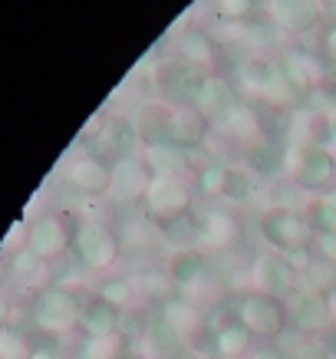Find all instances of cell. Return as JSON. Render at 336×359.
Segmentation results:
<instances>
[{"label": "cell", "instance_id": "obj_15", "mask_svg": "<svg viewBox=\"0 0 336 359\" xmlns=\"http://www.w3.org/2000/svg\"><path fill=\"white\" fill-rule=\"evenodd\" d=\"M168 277L178 290H195L198 283L208 277V254L201 248H175L165 264Z\"/></svg>", "mask_w": 336, "mask_h": 359}, {"label": "cell", "instance_id": "obj_13", "mask_svg": "<svg viewBox=\"0 0 336 359\" xmlns=\"http://www.w3.org/2000/svg\"><path fill=\"white\" fill-rule=\"evenodd\" d=\"M234 106H238V89H234V83H231L228 76H221V73H211V76L205 79V86H201V93H198L191 109H198L208 122H221Z\"/></svg>", "mask_w": 336, "mask_h": 359}, {"label": "cell", "instance_id": "obj_8", "mask_svg": "<svg viewBox=\"0 0 336 359\" xmlns=\"http://www.w3.org/2000/svg\"><path fill=\"white\" fill-rule=\"evenodd\" d=\"M76 254L79 261L93 267V271H102V267H112L116 257H119V238L99 224V221H86L76 234Z\"/></svg>", "mask_w": 336, "mask_h": 359}, {"label": "cell", "instance_id": "obj_28", "mask_svg": "<svg viewBox=\"0 0 336 359\" xmlns=\"http://www.w3.org/2000/svg\"><path fill=\"white\" fill-rule=\"evenodd\" d=\"M139 294L149 297V300H159V304H168V300H175L178 294V287H175V280L168 277V271H149L139 277Z\"/></svg>", "mask_w": 336, "mask_h": 359}, {"label": "cell", "instance_id": "obj_2", "mask_svg": "<svg viewBox=\"0 0 336 359\" xmlns=\"http://www.w3.org/2000/svg\"><path fill=\"white\" fill-rule=\"evenodd\" d=\"M234 316L248 327V333L260 343H277L290 327V313H287V300L260 290H248L238 297L234 304Z\"/></svg>", "mask_w": 336, "mask_h": 359}, {"label": "cell", "instance_id": "obj_29", "mask_svg": "<svg viewBox=\"0 0 336 359\" xmlns=\"http://www.w3.org/2000/svg\"><path fill=\"white\" fill-rule=\"evenodd\" d=\"M228 172H231L228 162L201 165V168H198V175H195V191H201V195H208V198H221V195H224Z\"/></svg>", "mask_w": 336, "mask_h": 359}, {"label": "cell", "instance_id": "obj_27", "mask_svg": "<svg viewBox=\"0 0 336 359\" xmlns=\"http://www.w3.org/2000/svg\"><path fill=\"white\" fill-rule=\"evenodd\" d=\"M307 218H310L316 234H333L336 238V188L320 191V195L307 205Z\"/></svg>", "mask_w": 336, "mask_h": 359}, {"label": "cell", "instance_id": "obj_4", "mask_svg": "<svg viewBox=\"0 0 336 359\" xmlns=\"http://www.w3.org/2000/svg\"><path fill=\"white\" fill-rule=\"evenodd\" d=\"M293 185L304 191H323V188L336 185V152L330 145H314L307 142L297 149L290 165Z\"/></svg>", "mask_w": 336, "mask_h": 359}, {"label": "cell", "instance_id": "obj_11", "mask_svg": "<svg viewBox=\"0 0 336 359\" xmlns=\"http://www.w3.org/2000/svg\"><path fill=\"white\" fill-rule=\"evenodd\" d=\"M172 122H175V106H172V102H165V99H149V102H142L139 116H135L139 145H142V149H152V145H168Z\"/></svg>", "mask_w": 336, "mask_h": 359}, {"label": "cell", "instance_id": "obj_21", "mask_svg": "<svg viewBox=\"0 0 336 359\" xmlns=\"http://www.w3.org/2000/svg\"><path fill=\"white\" fill-rule=\"evenodd\" d=\"M178 60L211 73V66L217 63V46L205 30H184L178 36Z\"/></svg>", "mask_w": 336, "mask_h": 359}, {"label": "cell", "instance_id": "obj_19", "mask_svg": "<svg viewBox=\"0 0 336 359\" xmlns=\"http://www.w3.org/2000/svg\"><path fill=\"white\" fill-rule=\"evenodd\" d=\"M76 188H83L86 195H106L112 191V175H116V165L106 162L102 155H93V158H79L69 168Z\"/></svg>", "mask_w": 336, "mask_h": 359}, {"label": "cell", "instance_id": "obj_26", "mask_svg": "<svg viewBox=\"0 0 336 359\" xmlns=\"http://www.w3.org/2000/svg\"><path fill=\"white\" fill-rule=\"evenodd\" d=\"M142 162L149 165V172L152 175H178V178H184L188 152L175 149V145H152V149H145Z\"/></svg>", "mask_w": 336, "mask_h": 359}, {"label": "cell", "instance_id": "obj_3", "mask_svg": "<svg viewBox=\"0 0 336 359\" xmlns=\"http://www.w3.org/2000/svg\"><path fill=\"white\" fill-rule=\"evenodd\" d=\"M191 205H195V191L178 175H155L152 185H149V195L142 201L145 218L152 221L155 228H165V224H172L178 218H188Z\"/></svg>", "mask_w": 336, "mask_h": 359}, {"label": "cell", "instance_id": "obj_9", "mask_svg": "<svg viewBox=\"0 0 336 359\" xmlns=\"http://www.w3.org/2000/svg\"><path fill=\"white\" fill-rule=\"evenodd\" d=\"M277 63H281L287 83L297 89V96H314V93L323 89V79H326L323 60L314 56L310 50H287Z\"/></svg>", "mask_w": 336, "mask_h": 359}, {"label": "cell", "instance_id": "obj_25", "mask_svg": "<svg viewBox=\"0 0 336 359\" xmlns=\"http://www.w3.org/2000/svg\"><path fill=\"white\" fill-rule=\"evenodd\" d=\"M234 238H238V224H234V218H228L224 211H208L205 218H201V224H198V244L228 248Z\"/></svg>", "mask_w": 336, "mask_h": 359}, {"label": "cell", "instance_id": "obj_16", "mask_svg": "<svg viewBox=\"0 0 336 359\" xmlns=\"http://www.w3.org/2000/svg\"><path fill=\"white\" fill-rule=\"evenodd\" d=\"M208 129H211V122H208L198 109H175V122H172L168 145L182 149V152H195V149L205 145Z\"/></svg>", "mask_w": 336, "mask_h": 359}, {"label": "cell", "instance_id": "obj_35", "mask_svg": "<svg viewBox=\"0 0 336 359\" xmlns=\"http://www.w3.org/2000/svg\"><path fill=\"white\" fill-rule=\"evenodd\" d=\"M290 359H333V353H330L320 339H307V343H300V346L293 349Z\"/></svg>", "mask_w": 336, "mask_h": 359}, {"label": "cell", "instance_id": "obj_22", "mask_svg": "<svg viewBox=\"0 0 336 359\" xmlns=\"http://www.w3.org/2000/svg\"><path fill=\"white\" fill-rule=\"evenodd\" d=\"M248 165L250 172L260 175V178H271L277 175L281 168H287V145L277 139H264L257 145H250L248 149Z\"/></svg>", "mask_w": 336, "mask_h": 359}, {"label": "cell", "instance_id": "obj_12", "mask_svg": "<svg viewBox=\"0 0 336 359\" xmlns=\"http://www.w3.org/2000/svg\"><path fill=\"white\" fill-rule=\"evenodd\" d=\"M135 145H139V132H135V122L126 119V116H109L102 122V129H99V152L106 162H126L132 158L135 152Z\"/></svg>", "mask_w": 336, "mask_h": 359}, {"label": "cell", "instance_id": "obj_6", "mask_svg": "<svg viewBox=\"0 0 336 359\" xmlns=\"http://www.w3.org/2000/svg\"><path fill=\"white\" fill-rule=\"evenodd\" d=\"M208 76H211V73H205V69H198V66H191V63H184V60H172V63H165L162 69H159L155 83L162 89L165 102H172L178 109H191Z\"/></svg>", "mask_w": 336, "mask_h": 359}, {"label": "cell", "instance_id": "obj_38", "mask_svg": "<svg viewBox=\"0 0 336 359\" xmlns=\"http://www.w3.org/2000/svg\"><path fill=\"white\" fill-rule=\"evenodd\" d=\"M244 359H290V356H287L283 349H277V346H271V343H267V346H254Z\"/></svg>", "mask_w": 336, "mask_h": 359}, {"label": "cell", "instance_id": "obj_1", "mask_svg": "<svg viewBox=\"0 0 336 359\" xmlns=\"http://www.w3.org/2000/svg\"><path fill=\"white\" fill-rule=\"evenodd\" d=\"M260 238L267 241L277 254L300 257L310 254L316 241V231L307 218V211H293L287 205H274L260 215Z\"/></svg>", "mask_w": 336, "mask_h": 359}, {"label": "cell", "instance_id": "obj_7", "mask_svg": "<svg viewBox=\"0 0 336 359\" xmlns=\"http://www.w3.org/2000/svg\"><path fill=\"white\" fill-rule=\"evenodd\" d=\"M254 283H257L260 294L290 300V297L300 290V267L293 264V257L271 250V254H264V257L254 264Z\"/></svg>", "mask_w": 336, "mask_h": 359}, {"label": "cell", "instance_id": "obj_5", "mask_svg": "<svg viewBox=\"0 0 336 359\" xmlns=\"http://www.w3.org/2000/svg\"><path fill=\"white\" fill-rule=\"evenodd\" d=\"M287 313H290V327L300 330V333L310 339H320L326 330L336 323L330 297L320 294V290H310V287H300V290L287 300Z\"/></svg>", "mask_w": 336, "mask_h": 359}, {"label": "cell", "instance_id": "obj_23", "mask_svg": "<svg viewBox=\"0 0 336 359\" xmlns=\"http://www.w3.org/2000/svg\"><path fill=\"white\" fill-rule=\"evenodd\" d=\"M221 129L228 132V135H234V139H241V142H250V145L264 142L260 112H254L250 106H244V102H238V106H234V109L221 119Z\"/></svg>", "mask_w": 336, "mask_h": 359}, {"label": "cell", "instance_id": "obj_33", "mask_svg": "<svg viewBox=\"0 0 336 359\" xmlns=\"http://www.w3.org/2000/svg\"><path fill=\"white\" fill-rule=\"evenodd\" d=\"M43 316L53 320V323H60V327H66V323H73V316H76V304L66 294H50V300L43 304Z\"/></svg>", "mask_w": 336, "mask_h": 359}, {"label": "cell", "instance_id": "obj_30", "mask_svg": "<svg viewBox=\"0 0 336 359\" xmlns=\"http://www.w3.org/2000/svg\"><path fill=\"white\" fill-rule=\"evenodd\" d=\"M99 297L102 300H109L112 306H132L135 300H139V283L129 280V277H109L106 283H102V290H99Z\"/></svg>", "mask_w": 336, "mask_h": 359}, {"label": "cell", "instance_id": "obj_10", "mask_svg": "<svg viewBox=\"0 0 336 359\" xmlns=\"http://www.w3.org/2000/svg\"><path fill=\"white\" fill-rule=\"evenodd\" d=\"M274 27L283 33H310L323 17L320 0H267L264 4Z\"/></svg>", "mask_w": 336, "mask_h": 359}, {"label": "cell", "instance_id": "obj_40", "mask_svg": "<svg viewBox=\"0 0 336 359\" xmlns=\"http://www.w3.org/2000/svg\"><path fill=\"white\" fill-rule=\"evenodd\" d=\"M112 359H152L149 353H139V349H122V353H116Z\"/></svg>", "mask_w": 336, "mask_h": 359}, {"label": "cell", "instance_id": "obj_18", "mask_svg": "<svg viewBox=\"0 0 336 359\" xmlns=\"http://www.w3.org/2000/svg\"><path fill=\"white\" fill-rule=\"evenodd\" d=\"M215 353L224 359H244L254 349V337L248 333V327L241 323L238 316L231 313L221 323H215Z\"/></svg>", "mask_w": 336, "mask_h": 359}, {"label": "cell", "instance_id": "obj_34", "mask_svg": "<svg viewBox=\"0 0 336 359\" xmlns=\"http://www.w3.org/2000/svg\"><path fill=\"white\" fill-rule=\"evenodd\" d=\"M66 241H69V238H66V231H60L56 224H50V221H46V224H40V228H36V234H33V244H36L40 250H46V254H56Z\"/></svg>", "mask_w": 336, "mask_h": 359}, {"label": "cell", "instance_id": "obj_14", "mask_svg": "<svg viewBox=\"0 0 336 359\" xmlns=\"http://www.w3.org/2000/svg\"><path fill=\"white\" fill-rule=\"evenodd\" d=\"M155 175L149 172L145 162H135V158H126V162L116 165V175H112V195L122 205H142L145 195H149V185H152Z\"/></svg>", "mask_w": 336, "mask_h": 359}, {"label": "cell", "instance_id": "obj_32", "mask_svg": "<svg viewBox=\"0 0 336 359\" xmlns=\"http://www.w3.org/2000/svg\"><path fill=\"white\" fill-rule=\"evenodd\" d=\"M257 0H215V13L228 23H244L254 17Z\"/></svg>", "mask_w": 336, "mask_h": 359}, {"label": "cell", "instance_id": "obj_31", "mask_svg": "<svg viewBox=\"0 0 336 359\" xmlns=\"http://www.w3.org/2000/svg\"><path fill=\"white\" fill-rule=\"evenodd\" d=\"M250 195H254V175L248 172V168H241V165H231L228 172V182H224V201H231V205H244V201H250Z\"/></svg>", "mask_w": 336, "mask_h": 359}, {"label": "cell", "instance_id": "obj_39", "mask_svg": "<svg viewBox=\"0 0 336 359\" xmlns=\"http://www.w3.org/2000/svg\"><path fill=\"white\" fill-rule=\"evenodd\" d=\"M320 343H323V346L330 349V353H336V323H333L330 330H326L323 337H320Z\"/></svg>", "mask_w": 336, "mask_h": 359}, {"label": "cell", "instance_id": "obj_37", "mask_svg": "<svg viewBox=\"0 0 336 359\" xmlns=\"http://www.w3.org/2000/svg\"><path fill=\"white\" fill-rule=\"evenodd\" d=\"M320 56H323L326 63H336V20L330 23L320 36Z\"/></svg>", "mask_w": 336, "mask_h": 359}, {"label": "cell", "instance_id": "obj_20", "mask_svg": "<svg viewBox=\"0 0 336 359\" xmlns=\"http://www.w3.org/2000/svg\"><path fill=\"white\" fill-rule=\"evenodd\" d=\"M122 327V310L119 306H112L109 300L96 297V300H89V306L83 310V330H86L89 337L96 339H109L116 337Z\"/></svg>", "mask_w": 336, "mask_h": 359}, {"label": "cell", "instance_id": "obj_42", "mask_svg": "<svg viewBox=\"0 0 336 359\" xmlns=\"http://www.w3.org/2000/svg\"><path fill=\"white\" fill-rule=\"evenodd\" d=\"M320 4H336V0H320Z\"/></svg>", "mask_w": 336, "mask_h": 359}, {"label": "cell", "instance_id": "obj_36", "mask_svg": "<svg viewBox=\"0 0 336 359\" xmlns=\"http://www.w3.org/2000/svg\"><path fill=\"white\" fill-rule=\"evenodd\" d=\"M314 254L323 264H333V267H336V238H333V234H316Z\"/></svg>", "mask_w": 336, "mask_h": 359}, {"label": "cell", "instance_id": "obj_41", "mask_svg": "<svg viewBox=\"0 0 336 359\" xmlns=\"http://www.w3.org/2000/svg\"><path fill=\"white\" fill-rule=\"evenodd\" d=\"M330 132H333V142H336V112L330 116Z\"/></svg>", "mask_w": 336, "mask_h": 359}, {"label": "cell", "instance_id": "obj_17", "mask_svg": "<svg viewBox=\"0 0 336 359\" xmlns=\"http://www.w3.org/2000/svg\"><path fill=\"white\" fill-rule=\"evenodd\" d=\"M162 323L178 337V343H188L198 330L208 327L205 320H201V310H198L188 297H175V300H168V304L162 306Z\"/></svg>", "mask_w": 336, "mask_h": 359}, {"label": "cell", "instance_id": "obj_24", "mask_svg": "<svg viewBox=\"0 0 336 359\" xmlns=\"http://www.w3.org/2000/svg\"><path fill=\"white\" fill-rule=\"evenodd\" d=\"M274 73H277V60H264V56H250L238 66V83L248 89L250 96H264L271 86Z\"/></svg>", "mask_w": 336, "mask_h": 359}]
</instances>
